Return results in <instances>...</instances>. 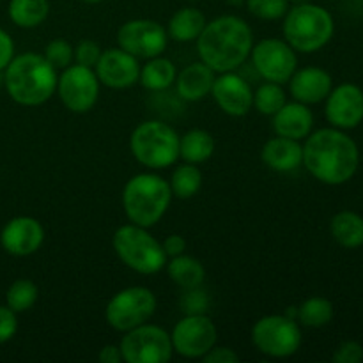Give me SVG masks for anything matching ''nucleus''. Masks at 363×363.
Returning <instances> with one entry per match:
<instances>
[{
    "mask_svg": "<svg viewBox=\"0 0 363 363\" xmlns=\"http://www.w3.org/2000/svg\"><path fill=\"white\" fill-rule=\"evenodd\" d=\"M301 163L318 181L337 186L357 174L360 152L357 142L342 130L323 128L307 137Z\"/></svg>",
    "mask_w": 363,
    "mask_h": 363,
    "instance_id": "f257e3e1",
    "label": "nucleus"
},
{
    "mask_svg": "<svg viewBox=\"0 0 363 363\" xmlns=\"http://www.w3.org/2000/svg\"><path fill=\"white\" fill-rule=\"evenodd\" d=\"M252 46L254 34L250 25L234 14L208 21L197 38L199 57L215 73L236 71L250 57Z\"/></svg>",
    "mask_w": 363,
    "mask_h": 363,
    "instance_id": "f03ea898",
    "label": "nucleus"
},
{
    "mask_svg": "<svg viewBox=\"0 0 363 363\" xmlns=\"http://www.w3.org/2000/svg\"><path fill=\"white\" fill-rule=\"evenodd\" d=\"M57 69L34 52L13 57L4 69V85L14 103L39 106L48 101L57 89Z\"/></svg>",
    "mask_w": 363,
    "mask_h": 363,
    "instance_id": "7ed1b4c3",
    "label": "nucleus"
},
{
    "mask_svg": "<svg viewBox=\"0 0 363 363\" xmlns=\"http://www.w3.org/2000/svg\"><path fill=\"white\" fill-rule=\"evenodd\" d=\"M172 190L169 181L152 172H142L128 179L123 188V208L128 220L149 229L156 225L169 209Z\"/></svg>",
    "mask_w": 363,
    "mask_h": 363,
    "instance_id": "20e7f679",
    "label": "nucleus"
},
{
    "mask_svg": "<svg viewBox=\"0 0 363 363\" xmlns=\"http://www.w3.org/2000/svg\"><path fill=\"white\" fill-rule=\"evenodd\" d=\"M335 23L325 7L305 2L289 7L284 16L282 32L286 41L296 52L314 53L330 43Z\"/></svg>",
    "mask_w": 363,
    "mask_h": 363,
    "instance_id": "39448f33",
    "label": "nucleus"
},
{
    "mask_svg": "<svg viewBox=\"0 0 363 363\" xmlns=\"http://www.w3.org/2000/svg\"><path fill=\"white\" fill-rule=\"evenodd\" d=\"M179 135L163 121H145L130 137V151L140 165L152 170L172 167L179 160Z\"/></svg>",
    "mask_w": 363,
    "mask_h": 363,
    "instance_id": "423d86ee",
    "label": "nucleus"
},
{
    "mask_svg": "<svg viewBox=\"0 0 363 363\" xmlns=\"http://www.w3.org/2000/svg\"><path fill=\"white\" fill-rule=\"evenodd\" d=\"M112 247L117 257L130 269L140 275H156L167 264V254L162 243L145 227L126 223L112 236Z\"/></svg>",
    "mask_w": 363,
    "mask_h": 363,
    "instance_id": "0eeeda50",
    "label": "nucleus"
},
{
    "mask_svg": "<svg viewBox=\"0 0 363 363\" xmlns=\"http://www.w3.org/2000/svg\"><path fill=\"white\" fill-rule=\"evenodd\" d=\"M252 342L266 357L289 358L301 346L300 325L286 314L264 315L252 326Z\"/></svg>",
    "mask_w": 363,
    "mask_h": 363,
    "instance_id": "6e6552de",
    "label": "nucleus"
},
{
    "mask_svg": "<svg viewBox=\"0 0 363 363\" xmlns=\"http://www.w3.org/2000/svg\"><path fill=\"white\" fill-rule=\"evenodd\" d=\"M156 296L142 286L126 287L110 298L105 308V319L116 332H130L144 325L155 315Z\"/></svg>",
    "mask_w": 363,
    "mask_h": 363,
    "instance_id": "1a4fd4ad",
    "label": "nucleus"
},
{
    "mask_svg": "<svg viewBox=\"0 0 363 363\" xmlns=\"http://www.w3.org/2000/svg\"><path fill=\"white\" fill-rule=\"evenodd\" d=\"M119 347L126 363H167L174 354L170 333L149 323L124 333Z\"/></svg>",
    "mask_w": 363,
    "mask_h": 363,
    "instance_id": "9d476101",
    "label": "nucleus"
},
{
    "mask_svg": "<svg viewBox=\"0 0 363 363\" xmlns=\"http://www.w3.org/2000/svg\"><path fill=\"white\" fill-rule=\"evenodd\" d=\"M252 66L266 82L287 84L298 69L296 50L279 38H266L252 46Z\"/></svg>",
    "mask_w": 363,
    "mask_h": 363,
    "instance_id": "9b49d317",
    "label": "nucleus"
},
{
    "mask_svg": "<svg viewBox=\"0 0 363 363\" xmlns=\"http://www.w3.org/2000/svg\"><path fill=\"white\" fill-rule=\"evenodd\" d=\"M99 80L92 67L71 64L62 69L57 80V94L67 110L85 113L94 108L99 98Z\"/></svg>",
    "mask_w": 363,
    "mask_h": 363,
    "instance_id": "f8f14e48",
    "label": "nucleus"
},
{
    "mask_svg": "<svg viewBox=\"0 0 363 363\" xmlns=\"http://www.w3.org/2000/svg\"><path fill=\"white\" fill-rule=\"evenodd\" d=\"M218 332L206 314H186L170 332L172 350L183 358L201 360L213 346H216Z\"/></svg>",
    "mask_w": 363,
    "mask_h": 363,
    "instance_id": "ddd939ff",
    "label": "nucleus"
},
{
    "mask_svg": "<svg viewBox=\"0 0 363 363\" xmlns=\"http://www.w3.org/2000/svg\"><path fill=\"white\" fill-rule=\"evenodd\" d=\"M117 43L137 59H152L162 55L169 45V34L162 23L147 18L130 20L117 30Z\"/></svg>",
    "mask_w": 363,
    "mask_h": 363,
    "instance_id": "4468645a",
    "label": "nucleus"
},
{
    "mask_svg": "<svg viewBox=\"0 0 363 363\" xmlns=\"http://www.w3.org/2000/svg\"><path fill=\"white\" fill-rule=\"evenodd\" d=\"M94 71L98 74L99 84L121 91V89H130L137 84L140 77V64L137 57L117 46V48L103 50Z\"/></svg>",
    "mask_w": 363,
    "mask_h": 363,
    "instance_id": "2eb2a0df",
    "label": "nucleus"
},
{
    "mask_svg": "<svg viewBox=\"0 0 363 363\" xmlns=\"http://www.w3.org/2000/svg\"><path fill=\"white\" fill-rule=\"evenodd\" d=\"M211 96L222 112L230 117H243L254 108V91L250 84L234 71L218 73Z\"/></svg>",
    "mask_w": 363,
    "mask_h": 363,
    "instance_id": "dca6fc26",
    "label": "nucleus"
},
{
    "mask_svg": "<svg viewBox=\"0 0 363 363\" xmlns=\"http://www.w3.org/2000/svg\"><path fill=\"white\" fill-rule=\"evenodd\" d=\"M325 113L333 128L353 130L363 121V91L354 84L332 89L326 98Z\"/></svg>",
    "mask_w": 363,
    "mask_h": 363,
    "instance_id": "f3484780",
    "label": "nucleus"
},
{
    "mask_svg": "<svg viewBox=\"0 0 363 363\" xmlns=\"http://www.w3.org/2000/svg\"><path fill=\"white\" fill-rule=\"evenodd\" d=\"M45 243V229L32 216H14L0 233V245L14 257H28Z\"/></svg>",
    "mask_w": 363,
    "mask_h": 363,
    "instance_id": "a211bd4d",
    "label": "nucleus"
},
{
    "mask_svg": "<svg viewBox=\"0 0 363 363\" xmlns=\"http://www.w3.org/2000/svg\"><path fill=\"white\" fill-rule=\"evenodd\" d=\"M287 84H289V92L294 101H300L303 105H315V103L325 101L333 89V80L328 71L315 66L296 69Z\"/></svg>",
    "mask_w": 363,
    "mask_h": 363,
    "instance_id": "6ab92c4d",
    "label": "nucleus"
},
{
    "mask_svg": "<svg viewBox=\"0 0 363 363\" xmlns=\"http://www.w3.org/2000/svg\"><path fill=\"white\" fill-rule=\"evenodd\" d=\"M314 126V113L300 101L287 103L273 116V130L279 137L303 140L312 133Z\"/></svg>",
    "mask_w": 363,
    "mask_h": 363,
    "instance_id": "aec40b11",
    "label": "nucleus"
},
{
    "mask_svg": "<svg viewBox=\"0 0 363 363\" xmlns=\"http://www.w3.org/2000/svg\"><path fill=\"white\" fill-rule=\"evenodd\" d=\"M261 160L275 172H293L303 162V145L300 144V140L277 135L264 144Z\"/></svg>",
    "mask_w": 363,
    "mask_h": 363,
    "instance_id": "412c9836",
    "label": "nucleus"
},
{
    "mask_svg": "<svg viewBox=\"0 0 363 363\" xmlns=\"http://www.w3.org/2000/svg\"><path fill=\"white\" fill-rule=\"evenodd\" d=\"M216 73L202 60L190 64L176 77L177 94L184 101H201L206 96L211 94Z\"/></svg>",
    "mask_w": 363,
    "mask_h": 363,
    "instance_id": "4be33fe9",
    "label": "nucleus"
},
{
    "mask_svg": "<svg viewBox=\"0 0 363 363\" xmlns=\"http://www.w3.org/2000/svg\"><path fill=\"white\" fill-rule=\"evenodd\" d=\"M206 23H208V20H206L202 11L195 9V7H181L170 18L167 34L177 43L197 41L201 32L204 30Z\"/></svg>",
    "mask_w": 363,
    "mask_h": 363,
    "instance_id": "5701e85b",
    "label": "nucleus"
},
{
    "mask_svg": "<svg viewBox=\"0 0 363 363\" xmlns=\"http://www.w3.org/2000/svg\"><path fill=\"white\" fill-rule=\"evenodd\" d=\"M177 69L174 66V62L167 57H152L147 59V62L144 66H140V77L138 82L142 84V87L147 89L151 92H162L167 91L169 87H172L174 82H176Z\"/></svg>",
    "mask_w": 363,
    "mask_h": 363,
    "instance_id": "b1692460",
    "label": "nucleus"
},
{
    "mask_svg": "<svg viewBox=\"0 0 363 363\" xmlns=\"http://www.w3.org/2000/svg\"><path fill=\"white\" fill-rule=\"evenodd\" d=\"M167 273L170 280L181 289H197L202 286L206 279V268L199 259L190 257V255H176L170 257V261L165 264Z\"/></svg>",
    "mask_w": 363,
    "mask_h": 363,
    "instance_id": "393cba45",
    "label": "nucleus"
},
{
    "mask_svg": "<svg viewBox=\"0 0 363 363\" xmlns=\"http://www.w3.org/2000/svg\"><path fill=\"white\" fill-rule=\"evenodd\" d=\"M333 240L344 248H358L363 245V218L354 211H340L330 222Z\"/></svg>",
    "mask_w": 363,
    "mask_h": 363,
    "instance_id": "a878e982",
    "label": "nucleus"
},
{
    "mask_svg": "<svg viewBox=\"0 0 363 363\" xmlns=\"http://www.w3.org/2000/svg\"><path fill=\"white\" fill-rule=\"evenodd\" d=\"M213 152H215V138L209 131L195 128L179 138V158H183L186 163L199 165V163L208 162Z\"/></svg>",
    "mask_w": 363,
    "mask_h": 363,
    "instance_id": "bb28decb",
    "label": "nucleus"
},
{
    "mask_svg": "<svg viewBox=\"0 0 363 363\" xmlns=\"http://www.w3.org/2000/svg\"><path fill=\"white\" fill-rule=\"evenodd\" d=\"M7 14L16 27L34 28L48 18L50 2L48 0H11Z\"/></svg>",
    "mask_w": 363,
    "mask_h": 363,
    "instance_id": "cd10ccee",
    "label": "nucleus"
},
{
    "mask_svg": "<svg viewBox=\"0 0 363 363\" xmlns=\"http://www.w3.org/2000/svg\"><path fill=\"white\" fill-rule=\"evenodd\" d=\"M169 184L170 190H172V197L183 199V201L195 197L202 188L201 169L195 163L184 162L183 165H177L174 169Z\"/></svg>",
    "mask_w": 363,
    "mask_h": 363,
    "instance_id": "c85d7f7f",
    "label": "nucleus"
},
{
    "mask_svg": "<svg viewBox=\"0 0 363 363\" xmlns=\"http://www.w3.org/2000/svg\"><path fill=\"white\" fill-rule=\"evenodd\" d=\"M296 318L307 328H321L333 319V303L326 298L312 296L296 308Z\"/></svg>",
    "mask_w": 363,
    "mask_h": 363,
    "instance_id": "c756f323",
    "label": "nucleus"
},
{
    "mask_svg": "<svg viewBox=\"0 0 363 363\" xmlns=\"http://www.w3.org/2000/svg\"><path fill=\"white\" fill-rule=\"evenodd\" d=\"M39 298V289L35 286V282L28 279H18L14 280L13 284L9 286L6 293V305L14 311L16 314L20 312H27L30 311L32 307L35 305Z\"/></svg>",
    "mask_w": 363,
    "mask_h": 363,
    "instance_id": "7c9ffc66",
    "label": "nucleus"
},
{
    "mask_svg": "<svg viewBox=\"0 0 363 363\" xmlns=\"http://www.w3.org/2000/svg\"><path fill=\"white\" fill-rule=\"evenodd\" d=\"M286 101L287 99L282 84H275V82H264L254 92V108L262 116L273 117L286 105Z\"/></svg>",
    "mask_w": 363,
    "mask_h": 363,
    "instance_id": "2f4dec72",
    "label": "nucleus"
},
{
    "mask_svg": "<svg viewBox=\"0 0 363 363\" xmlns=\"http://www.w3.org/2000/svg\"><path fill=\"white\" fill-rule=\"evenodd\" d=\"M245 2L248 13L266 21L280 20L289 9V0H245Z\"/></svg>",
    "mask_w": 363,
    "mask_h": 363,
    "instance_id": "473e14b6",
    "label": "nucleus"
},
{
    "mask_svg": "<svg viewBox=\"0 0 363 363\" xmlns=\"http://www.w3.org/2000/svg\"><path fill=\"white\" fill-rule=\"evenodd\" d=\"M45 57L55 69H66L74 60V48L66 41V39H53L46 45Z\"/></svg>",
    "mask_w": 363,
    "mask_h": 363,
    "instance_id": "72a5a7b5",
    "label": "nucleus"
},
{
    "mask_svg": "<svg viewBox=\"0 0 363 363\" xmlns=\"http://www.w3.org/2000/svg\"><path fill=\"white\" fill-rule=\"evenodd\" d=\"M101 52L103 50L99 48L98 43L92 41V39H84V41L78 43L77 48H74V62L94 69L99 57H101Z\"/></svg>",
    "mask_w": 363,
    "mask_h": 363,
    "instance_id": "f704fd0d",
    "label": "nucleus"
},
{
    "mask_svg": "<svg viewBox=\"0 0 363 363\" xmlns=\"http://www.w3.org/2000/svg\"><path fill=\"white\" fill-rule=\"evenodd\" d=\"M335 363H360L363 362V346L357 340H346L333 353Z\"/></svg>",
    "mask_w": 363,
    "mask_h": 363,
    "instance_id": "c9c22d12",
    "label": "nucleus"
},
{
    "mask_svg": "<svg viewBox=\"0 0 363 363\" xmlns=\"http://www.w3.org/2000/svg\"><path fill=\"white\" fill-rule=\"evenodd\" d=\"M18 332V319L16 312L11 311L9 307L0 305V344H6L16 335Z\"/></svg>",
    "mask_w": 363,
    "mask_h": 363,
    "instance_id": "e433bc0d",
    "label": "nucleus"
},
{
    "mask_svg": "<svg viewBox=\"0 0 363 363\" xmlns=\"http://www.w3.org/2000/svg\"><path fill=\"white\" fill-rule=\"evenodd\" d=\"M201 360L204 363H236L240 362V357H238V353H234L230 347L213 346Z\"/></svg>",
    "mask_w": 363,
    "mask_h": 363,
    "instance_id": "4c0bfd02",
    "label": "nucleus"
},
{
    "mask_svg": "<svg viewBox=\"0 0 363 363\" xmlns=\"http://www.w3.org/2000/svg\"><path fill=\"white\" fill-rule=\"evenodd\" d=\"M13 57H14L13 38H11L4 28H0V71L6 69L7 64L13 60Z\"/></svg>",
    "mask_w": 363,
    "mask_h": 363,
    "instance_id": "58836bf2",
    "label": "nucleus"
},
{
    "mask_svg": "<svg viewBox=\"0 0 363 363\" xmlns=\"http://www.w3.org/2000/svg\"><path fill=\"white\" fill-rule=\"evenodd\" d=\"M162 247L165 250L167 257H176V255L184 254V250H186V240L183 236H179V234H170V236H167L163 240Z\"/></svg>",
    "mask_w": 363,
    "mask_h": 363,
    "instance_id": "ea45409f",
    "label": "nucleus"
},
{
    "mask_svg": "<svg viewBox=\"0 0 363 363\" xmlns=\"http://www.w3.org/2000/svg\"><path fill=\"white\" fill-rule=\"evenodd\" d=\"M98 360L101 363H121L123 362L121 347L113 346V344H106V346H103V350L99 351Z\"/></svg>",
    "mask_w": 363,
    "mask_h": 363,
    "instance_id": "a19ab883",
    "label": "nucleus"
},
{
    "mask_svg": "<svg viewBox=\"0 0 363 363\" xmlns=\"http://www.w3.org/2000/svg\"><path fill=\"white\" fill-rule=\"evenodd\" d=\"M305 2H311V0H289V4L296 6V4H305Z\"/></svg>",
    "mask_w": 363,
    "mask_h": 363,
    "instance_id": "79ce46f5",
    "label": "nucleus"
},
{
    "mask_svg": "<svg viewBox=\"0 0 363 363\" xmlns=\"http://www.w3.org/2000/svg\"><path fill=\"white\" fill-rule=\"evenodd\" d=\"M82 2H85V4H101V2H105V0H82Z\"/></svg>",
    "mask_w": 363,
    "mask_h": 363,
    "instance_id": "37998d69",
    "label": "nucleus"
}]
</instances>
